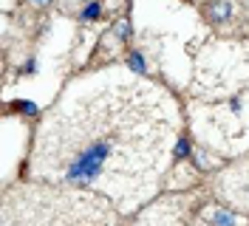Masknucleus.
I'll use <instances>...</instances> for the list:
<instances>
[{
	"mask_svg": "<svg viewBox=\"0 0 249 226\" xmlns=\"http://www.w3.org/2000/svg\"><path fill=\"white\" fill-rule=\"evenodd\" d=\"M178 107L147 76L96 71L71 82L31 144V178L105 195L119 212L153 198L178 139Z\"/></svg>",
	"mask_w": 249,
	"mask_h": 226,
	"instance_id": "obj_1",
	"label": "nucleus"
},
{
	"mask_svg": "<svg viewBox=\"0 0 249 226\" xmlns=\"http://www.w3.org/2000/svg\"><path fill=\"white\" fill-rule=\"evenodd\" d=\"M116 209L105 195L34 178L15 184L3 195V226H113Z\"/></svg>",
	"mask_w": 249,
	"mask_h": 226,
	"instance_id": "obj_2",
	"label": "nucleus"
},
{
	"mask_svg": "<svg viewBox=\"0 0 249 226\" xmlns=\"http://www.w3.org/2000/svg\"><path fill=\"white\" fill-rule=\"evenodd\" d=\"M184 226V201L181 198H167V201H159L156 207L142 212L139 226Z\"/></svg>",
	"mask_w": 249,
	"mask_h": 226,
	"instance_id": "obj_3",
	"label": "nucleus"
},
{
	"mask_svg": "<svg viewBox=\"0 0 249 226\" xmlns=\"http://www.w3.org/2000/svg\"><path fill=\"white\" fill-rule=\"evenodd\" d=\"M204 15H207V20L213 26H221V23H230L232 20L235 6H232V0H207Z\"/></svg>",
	"mask_w": 249,
	"mask_h": 226,
	"instance_id": "obj_4",
	"label": "nucleus"
},
{
	"mask_svg": "<svg viewBox=\"0 0 249 226\" xmlns=\"http://www.w3.org/2000/svg\"><path fill=\"white\" fill-rule=\"evenodd\" d=\"M207 224L210 226H238L241 218H238V212L227 209V207H213L207 212Z\"/></svg>",
	"mask_w": 249,
	"mask_h": 226,
	"instance_id": "obj_5",
	"label": "nucleus"
},
{
	"mask_svg": "<svg viewBox=\"0 0 249 226\" xmlns=\"http://www.w3.org/2000/svg\"><path fill=\"white\" fill-rule=\"evenodd\" d=\"M124 65L133 71V74H139V76H147V60H144V54H142L139 48H130L127 54H124Z\"/></svg>",
	"mask_w": 249,
	"mask_h": 226,
	"instance_id": "obj_6",
	"label": "nucleus"
},
{
	"mask_svg": "<svg viewBox=\"0 0 249 226\" xmlns=\"http://www.w3.org/2000/svg\"><path fill=\"white\" fill-rule=\"evenodd\" d=\"M6 113H17V116L34 119V116H40V107L34 105V102H29V99H12V102L6 105Z\"/></svg>",
	"mask_w": 249,
	"mask_h": 226,
	"instance_id": "obj_7",
	"label": "nucleus"
},
{
	"mask_svg": "<svg viewBox=\"0 0 249 226\" xmlns=\"http://www.w3.org/2000/svg\"><path fill=\"white\" fill-rule=\"evenodd\" d=\"M99 15H102V0H88L82 6V12H79V20L82 23H96Z\"/></svg>",
	"mask_w": 249,
	"mask_h": 226,
	"instance_id": "obj_8",
	"label": "nucleus"
},
{
	"mask_svg": "<svg viewBox=\"0 0 249 226\" xmlns=\"http://www.w3.org/2000/svg\"><path fill=\"white\" fill-rule=\"evenodd\" d=\"M187 156H190V136L181 133L173 144V161H184Z\"/></svg>",
	"mask_w": 249,
	"mask_h": 226,
	"instance_id": "obj_9",
	"label": "nucleus"
},
{
	"mask_svg": "<svg viewBox=\"0 0 249 226\" xmlns=\"http://www.w3.org/2000/svg\"><path fill=\"white\" fill-rule=\"evenodd\" d=\"M110 34H113L116 40H122V43H130V40H133V26H130L127 20H119V23H113Z\"/></svg>",
	"mask_w": 249,
	"mask_h": 226,
	"instance_id": "obj_10",
	"label": "nucleus"
},
{
	"mask_svg": "<svg viewBox=\"0 0 249 226\" xmlns=\"http://www.w3.org/2000/svg\"><path fill=\"white\" fill-rule=\"evenodd\" d=\"M29 3H31V6H37V9H46L51 0H29Z\"/></svg>",
	"mask_w": 249,
	"mask_h": 226,
	"instance_id": "obj_11",
	"label": "nucleus"
}]
</instances>
